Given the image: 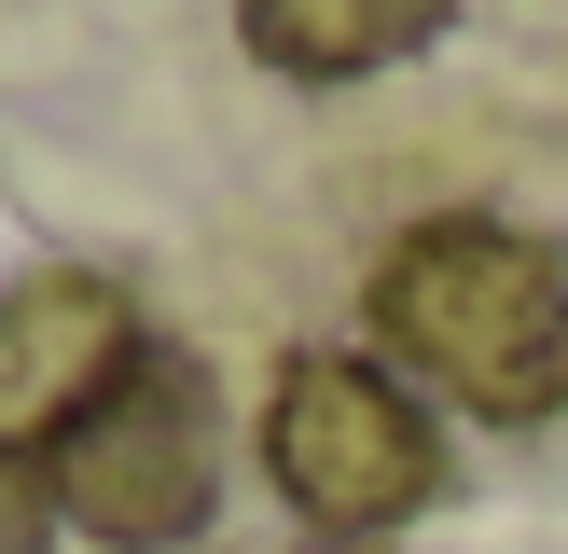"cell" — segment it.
Masks as SVG:
<instances>
[{
  "instance_id": "obj_1",
  "label": "cell",
  "mask_w": 568,
  "mask_h": 554,
  "mask_svg": "<svg viewBox=\"0 0 568 554\" xmlns=\"http://www.w3.org/2000/svg\"><path fill=\"white\" fill-rule=\"evenodd\" d=\"M375 360L416 388H444L458 416L486 430H541L568 402V264L527 222H486V208H444L416 236L375 249Z\"/></svg>"
},
{
  "instance_id": "obj_2",
  "label": "cell",
  "mask_w": 568,
  "mask_h": 554,
  "mask_svg": "<svg viewBox=\"0 0 568 554\" xmlns=\"http://www.w3.org/2000/svg\"><path fill=\"white\" fill-rule=\"evenodd\" d=\"M264 471L320 541L375 554L403 513L444 499V430L375 347H292L277 388H264Z\"/></svg>"
},
{
  "instance_id": "obj_3",
  "label": "cell",
  "mask_w": 568,
  "mask_h": 554,
  "mask_svg": "<svg viewBox=\"0 0 568 554\" xmlns=\"http://www.w3.org/2000/svg\"><path fill=\"white\" fill-rule=\"evenodd\" d=\"M55 513L83 526L98 554H181L222 499V402H209V360L181 347H139L111 375V402H83L42 458Z\"/></svg>"
},
{
  "instance_id": "obj_4",
  "label": "cell",
  "mask_w": 568,
  "mask_h": 554,
  "mask_svg": "<svg viewBox=\"0 0 568 554\" xmlns=\"http://www.w3.org/2000/svg\"><path fill=\"white\" fill-rule=\"evenodd\" d=\"M153 347L139 305L111 291L98 264H42L0 291V458H55L83 402H111V375Z\"/></svg>"
},
{
  "instance_id": "obj_5",
  "label": "cell",
  "mask_w": 568,
  "mask_h": 554,
  "mask_svg": "<svg viewBox=\"0 0 568 554\" xmlns=\"http://www.w3.org/2000/svg\"><path fill=\"white\" fill-rule=\"evenodd\" d=\"M444 14H458V0H236L250 55L292 70V83H375V70H403V55H430Z\"/></svg>"
},
{
  "instance_id": "obj_6",
  "label": "cell",
  "mask_w": 568,
  "mask_h": 554,
  "mask_svg": "<svg viewBox=\"0 0 568 554\" xmlns=\"http://www.w3.org/2000/svg\"><path fill=\"white\" fill-rule=\"evenodd\" d=\"M55 541V485H42V458H0V554H42Z\"/></svg>"
},
{
  "instance_id": "obj_7",
  "label": "cell",
  "mask_w": 568,
  "mask_h": 554,
  "mask_svg": "<svg viewBox=\"0 0 568 554\" xmlns=\"http://www.w3.org/2000/svg\"><path fill=\"white\" fill-rule=\"evenodd\" d=\"M305 554H361V541H305Z\"/></svg>"
}]
</instances>
